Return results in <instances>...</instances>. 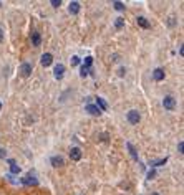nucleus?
<instances>
[{"label": "nucleus", "mask_w": 184, "mask_h": 195, "mask_svg": "<svg viewBox=\"0 0 184 195\" xmlns=\"http://www.w3.org/2000/svg\"><path fill=\"white\" fill-rule=\"evenodd\" d=\"M114 27L118 28V30H121L123 27H125V18H121V17H118L116 20H114Z\"/></svg>", "instance_id": "dca6fc26"}, {"label": "nucleus", "mask_w": 184, "mask_h": 195, "mask_svg": "<svg viewBox=\"0 0 184 195\" xmlns=\"http://www.w3.org/2000/svg\"><path fill=\"white\" fill-rule=\"evenodd\" d=\"M154 175H156V172H154V170H151V172L148 174V178H154Z\"/></svg>", "instance_id": "393cba45"}, {"label": "nucleus", "mask_w": 184, "mask_h": 195, "mask_svg": "<svg viewBox=\"0 0 184 195\" xmlns=\"http://www.w3.org/2000/svg\"><path fill=\"white\" fill-rule=\"evenodd\" d=\"M50 162H52L53 167H63V165H65V160H63V157H61V156H53L50 159Z\"/></svg>", "instance_id": "6e6552de"}, {"label": "nucleus", "mask_w": 184, "mask_h": 195, "mask_svg": "<svg viewBox=\"0 0 184 195\" xmlns=\"http://www.w3.org/2000/svg\"><path fill=\"white\" fill-rule=\"evenodd\" d=\"M2 40H3V30L0 28V43H2Z\"/></svg>", "instance_id": "bb28decb"}, {"label": "nucleus", "mask_w": 184, "mask_h": 195, "mask_svg": "<svg viewBox=\"0 0 184 195\" xmlns=\"http://www.w3.org/2000/svg\"><path fill=\"white\" fill-rule=\"evenodd\" d=\"M70 159L75 160V162H78L81 159V149L80 147H71L70 149Z\"/></svg>", "instance_id": "0eeeda50"}, {"label": "nucleus", "mask_w": 184, "mask_h": 195, "mask_svg": "<svg viewBox=\"0 0 184 195\" xmlns=\"http://www.w3.org/2000/svg\"><path fill=\"white\" fill-rule=\"evenodd\" d=\"M0 109H2V103H0Z\"/></svg>", "instance_id": "c85d7f7f"}, {"label": "nucleus", "mask_w": 184, "mask_h": 195, "mask_svg": "<svg viewBox=\"0 0 184 195\" xmlns=\"http://www.w3.org/2000/svg\"><path fill=\"white\" fill-rule=\"evenodd\" d=\"M182 147H184V144H182V141L179 142V145H178V149H179V154H182Z\"/></svg>", "instance_id": "b1692460"}, {"label": "nucleus", "mask_w": 184, "mask_h": 195, "mask_svg": "<svg viewBox=\"0 0 184 195\" xmlns=\"http://www.w3.org/2000/svg\"><path fill=\"white\" fill-rule=\"evenodd\" d=\"M125 73H126V70H125V68H120V73H118V75H120V76H123Z\"/></svg>", "instance_id": "a878e982"}, {"label": "nucleus", "mask_w": 184, "mask_h": 195, "mask_svg": "<svg viewBox=\"0 0 184 195\" xmlns=\"http://www.w3.org/2000/svg\"><path fill=\"white\" fill-rule=\"evenodd\" d=\"M40 63H42V66H50V64L53 63V56H52V53H43L42 55V58H40Z\"/></svg>", "instance_id": "39448f33"}, {"label": "nucleus", "mask_w": 184, "mask_h": 195, "mask_svg": "<svg viewBox=\"0 0 184 195\" xmlns=\"http://www.w3.org/2000/svg\"><path fill=\"white\" fill-rule=\"evenodd\" d=\"M114 9H116V10H125V5H123V3L121 2H114Z\"/></svg>", "instance_id": "412c9836"}, {"label": "nucleus", "mask_w": 184, "mask_h": 195, "mask_svg": "<svg viewBox=\"0 0 184 195\" xmlns=\"http://www.w3.org/2000/svg\"><path fill=\"white\" fill-rule=\"evenodd\" d=\"M90 75V70L88 68H85V66H81V71H80V76L81 78H86V76Z\"/></svg>", "instance_id": "a211bd4d"}, {"label": "nucleus", "mask_w": 184, "mask_h": 195, "mask_svg": "<svg viewBox=\"0 0 184 195\" xmlns=\"http://www.w3.org/2000/svg\"><path fill=\"white\" fill-rule=\"evenodd\" d=\"M91 63H93V58H91V56H86V60H85V64H83V66H85V68H90V66H91Z\"/></svg>", "instance_id": "6ab92c4d"}, {"label": "nucleus", "mask_w": 184, "mask_h": 195, "mask_svg": "<svg viewBox=\"0 0 184 195\" xmlns=\"http://www.w3.org/2000/svg\"><path fill=\"white\" fill-rule=\"evenodd\" d=\"M32 71H33V66H32L30 63H22V66H20V75H22L23 78H28V76L32 75Z\"/></svg>", "instance_id": "7ed1b4c3"}, {"label": "nucleus", "mask_w": 184, "mask_h": 195, "mask_svg": "<svg viewBox=\"0 0 184 195\" xmlns=\"http://www.w3.org/2000/svg\"><path fill=\"white\" fill-rule=\"evenodd\" d=\"M23 184H25V185H36V184H38V180H36V178H33V177H32V175H27V177H23Z\"/></svg>", "instance_id": "ddd939ff"}, {"label": "nucleus", "mask_w": 184, "mask_h": 195, "mask_svg": "<svg viewBox=\"0 0 184 195\" xmlns=\"http://www.w3.org/2000/svg\"><path fill=\"white\" fill-rule=\"evenodd\" d=\"M153 78L156 81H163L164 79V70H163V68H156V70L153 71Z\"/></svg>", "instance_id": "1a4fd4ad"}, {"label": "nucleus", "mask_w": 184, "mask_h": 195, "mask_svg": "<svg viewBox=\"0 0 184 195\" xmlns=\"http://www.w3.org/2000/svg\"><path fill=\"white\" fill-rule=\"evenodd\" d=\"M63 75H65V66L61 63H58L55 66V70H53V76H55V79H61Z\"/></svg>", "instance_id": "20e7f679"}, {"label": "nucleus", "mask_w": 184, "mask_h": 195, "mask_svg": "<svg viewBox=\"0 0 184 195\" xmlns=\"http://www.w3.org/2000/svg\"><path fill=\"white\" fill-rule=\"evenodd\" d=\"M166 162H167V159L164 157V159H161V160H156V162H153V164H151V165H154V167H156V165H164Z\"/></svg>", "instance_id": "aec40b11"}, {"label": "nucleus", "mask_w": 184, "mask_h": 195, "mask_svg": "<svg viewBox=\"0 0 184 195\" xmlns=\"http://www.w3.org/2000/svg\"><path fill=\"white\" fill-rule=\"evenodd\" d=\"M96 108L100 109L101 112H103V111H106V109H108V104H106V101L103 99V98H96Z\"/></svg>", "instance_id": "9b49d317"}, {"label": "nucleus", "mask_w": 184, "mask_h": 195, "mask_svg": "<svg viewBox=\"0 0 184 195\" xmlns=\"http://www.w3.org/2000/svg\"><path fill=\"white\" fill-rule=\"evenodd\" d=\"M85 111H86L88 114H91V116H100L101 114V111L96 108V104H90V103L85 106Z\"/></svg>", "instance_id": "423d86ee"}, {"label": "nucleus", "mask_w": 184, "mask_h": 195, "mask_svg": "<svg viewBox=\"0 0 184 195\" xmlns=\"http://www.w3.org/2000/svg\"><path fill=\"white\" fill-rule=\"evenodd\" d=\"M76 64H80V58L78 56H73L71 58V66H76Z\"/></svg>", "instance_id": "4be33fe9"}, {"label": "nucleus", "mask_w": 184, "mask_h": 195, "mask_svg": "<svg viewBox=\"0 0 184 195\" xmlns=\"http://www.w3.org/2000/svg\"><path fill=\"white\" fill-rule=\"evenodd\" d=\"M68 12H70L71 15H76L80 12V2H71L70 7H68Z\"/></svg>", "instance_id": "f8f14e48"}, {"label": "nucleus", "mask_w": 184, "mask_h": 195, "mask_svg": "<svg viewBox=\"0 0 184 195\" xmlns=\"http://www.w3.org/2000/svg\"><path fill=\"white\" fill-rule=\"evenodd\" d=\"M163 106H164L166 111H174L176 108V99L173 96H166L164 99H163Z\"/></svg>", "instance_id": "f03ea898"}, {"label": "nucleus", "mask_w": 184, "mask_h": 195, "mask_svg": "<svg viewBox=\"0 0 184 195\" xmlns=\"http://www.w3.org/2000/svg\"><path fill=\"white\" fill-rule=\"evenodd\" d=\"M9 164H10V170H12L13 174H18V172H20V167L15 164V160H9Z\"/></svg>", "instance_id": "f3484780"}, {"label": "nucleus", "mask_w": 184, "mask_h": 195, "mask_svg": "<svg viewBox=\"0 0 184 195\" xmlns=\"http://www.w3.org/2000/svg\"><path fill=\"white\" fill-rule=\"evenodd\" d=\"M136 22H138V25L143 27V28H149V27H151V23H149L144 17H138V18H136Z\"/></svg>", "instance_id": "4468645a"}, {"label": "nucleus", "mask_w": 184, "mask_h": 195, "mask_svg": "<svg viewBox=\"0 0 184 195\" xmlns=\"http://www.w3.org/2000/svg\"><path fill=\"white\" fill-rule=\"evenodd\" d=\"M126 147L129 149V154L133 156V159H134V160H140V157H138V154H136V149L133 147V144H131V142H126Z\"/></svg>", "instance_id": "2eb2a0df"}, {"label": "nucleus", "mask_w": 184, "mask_h": 195, "mask_svg": "<svg viewBox=\"0 0 184 195\" xmlns=\"http://www.w3.org/2000/svg\"><path fill=\"white\" fill-rule=\"evenodd\" d=\"M60 3H61L60 0H52V5L53 7H60Z\"/></svg>", "instance_id": "5701e85b"}, {"label": "nucleus", "mask_w": 184, "mask_h": 195, "mask_svg": "<svg viewBox=\"0 0 184 195\" xmlns=\"http://www.w3.org/2000/svg\"><path fill=\"white\" fill-rule=\"evenodd\" d=\"M126 119H128V123H129V124L136 126V124L141 121L140 111H136V109H131V111H128V114H126Z\"/></svg>", "instance_id": "f257e3e1"}, {"label": "nucleus", "mask_w": 184, "mask_h": 195, "mask_svg": "<svg viewBox=\"0 0 184 195\" xmlns=\"http://www.w3.org/2000/svg\"><path fill=\"white\" fill-rule=\"evenodd\" d=\"M151 195H159V193H158V192H153V193H151Z\"/></svg>", "instance_id": "cd10ccee"}, {"label": "nucleus", "mask_w": 184, "mask_h": 195, "mask_svg": "<svg viewBox=\"0 0 184 195\" xmlns=\"http://www.w3.org/2000/svg\"><path fill=\"white\" fill-rule=\"evenodd\" d=\"M32 45H33V46H40V45H42V36H40L38 31H33V33H32Z\"/></svg>", "instance_id": "9d476101"}]
</instances>
